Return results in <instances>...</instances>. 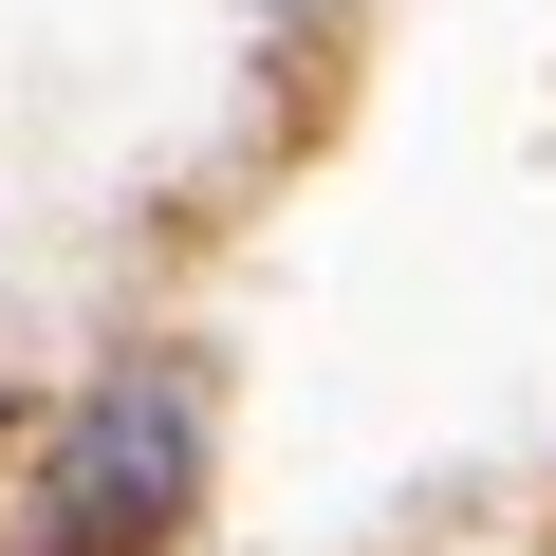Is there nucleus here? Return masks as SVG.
I'll use <instances>...</instances> for the list:
<instances>
[{
  "instance_id": "1",
  "label": "nucleus",
  "mask_w": 556,
  "mask_h": 556,
  "mask_svg": "<svg viewBox=\"0 0 556 556\" xmlns=\"http://www.w3.org/2000/svg\"><path fill=\"white\" fill-rule=\"evenodd\" d=\"M186 501H204V390L130 353L38 464V556H186Z\"/></svg>"
}]
</instances>
